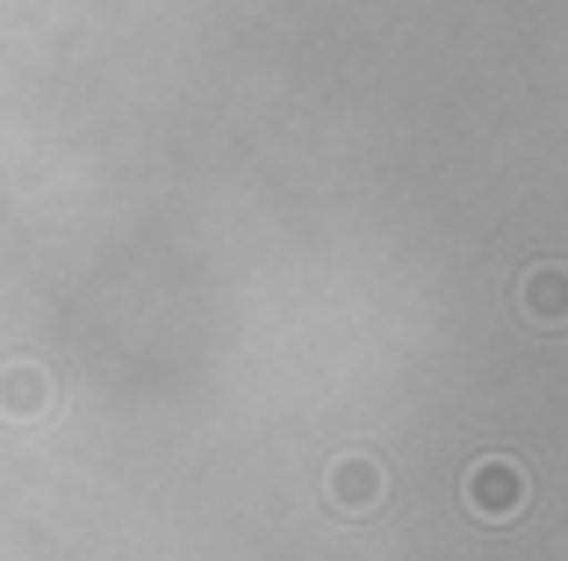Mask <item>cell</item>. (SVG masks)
Here are the masks:
<instances>
[{
	"label": "cell",
	"instance_id": "1",
	"mask_svg": "<svg viewBox=\"0 0 568 561\" xmlns=\"http://www.w3.org/2000/svg\"><path fill=\"white\" fill-rule=\"evenodd\" d=\"M460 497H468V511L483 526H504L526 511V468L511 461V453H483V461L468 468V482H460Z\"/></svg>",
	"mask_w": 568,
	"mask_h": 561
},
{
	"label": "cell",
	"instance_id": "2",
	"mask_svg": "<svg viewBox=\"0 0 568 561\" xmlns=\"http://www.w3.org/2000/svg\"><path fill=\"white\" fill-rule=\"evenodd\" d=\"M324 497H332V511H346V519H367V511L388 497V476L375 453H338L332 476H324Z\"/></svg>",
	"mask_w": 568,
	"mask_h": 561
},
{
	"label": "cell",
	"instance_id": "3",
	"mask_svg": "<svg viewBox=\"0 0 568 561\" xmlns=\"http://www.w3.org/2000/svg\"><path fill=\"white\" fill-rule=\"evenodd\" d=\"M518 309H526V324H540V332H561L568 324V267L561 259H540V267L518 274Z\"/></svg>",
	"mask_w": 568,
	"mask_h": 561
},
{
	"label": "cell",
	"instance_id": "4",
	"mask_svg": "<svg viewBox=\"0 0 568 561\" xmlns=\"http://www.w3.org/2000/svg\"><path fill=\"white\" fill-rule=\"evenodd\" d=\"M51 404H58L51 367H37V360H8V367H0V418L29 425V418H43Z\"/></svg>",
	"mask_w": 568,
	"mask_h": 561
}]
</instances>
